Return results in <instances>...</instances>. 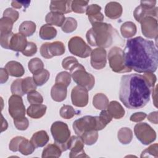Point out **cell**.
Instances as JSON below:
<instances>
[{"label": "cell", "instance_id": "9c48e42d", "mask_svg": "<svg viewBox=\"0 0 158 158\" xmlns=\"http://www.w3.org/2000/svg\"><path fill=\"white\" fill-rule=\"evenodd\" d=\"M70 52L79 57L86 58L90 56L92 49L80 36H73L68 43Z\"/></svg>", "mask_w": 158, "mask_h": 158}, {"label": "cell", "instance_id": "d6986e66", "mask_svg": "<svg viewBox=\"0 0 158 158\" xmlns=\"http://www.w3.org/2000/svg\"><path fill=\"white\" fill-rule=\"evenodd\" d=\"M123 12L121 4L117 2H108L105 7V15L111 19H117L120 17Z\"/></svg>", "mask_w": 158, "mask_h": 158}, {"label": "cell", "instance_id": "681fc988", "mask_svg": "<svg viewBox=\"0 0 158 158\" xmlns=\"http://www.w3.org/2000/svg\"><path fill=\"white\" fill-rule=\"evenodd\" d=\"M3 17L9 18L15 22L19 19V13L12 8H7L3 12Z\"/></svg>", "mask_w": 158, "mask_h": 158}, {"label": "cell", "instance_id": "6da1fadb", "mask_svg": "<svg viewBox=\"0 0 158 158\" xmlns=\"http://www.w3.org/2000/svg\"><path fill=\"white\" fill-rule=\"evenodd\" d=\"M125 64L138 73H153L158 65V52L152 41L141 36L128 39L123 50Z\"/></svg>", "mask_w": 158, "mask_h": 158}, {"label": "cell", "instance_id": "6f0895ef", "mask_svg": "<svg viewBox=\"0 0 158 158\" xmlns=\"http://www.w3.org/2000/svg\"><path fill=\"white\" fill-rule=\"evenodd\" d=\"M88 20L90 22V23H91V25L96 23L102 22V21L104 20V15L101 12H100L96 15L88 17Z\"/></svg>", "mask_w": 158, "mask_h": 158}, {"label": "cell", "instance_id": "e575fe53", "mask_svg": "<svg viewBox=\"0 0 158 158\" xmlns=\"http://www.w3.org/2000/svg\"><path fill=\"white\" fill-rule=\"evenodd\" d=\"M89 3L88 1L83 0H74L72 1V10L75 13L83 14L86 12V9L88 7V4Z\"/></svg>", "mask_w": 158, "mask_h": 158}, {"label": "cell", "instance_id": "f5cc1de1", "mask_svg": "<svg viewBox=\"0 0 158 158\" xmlns=\"http://www.w3.org/2000/svg\"><path fill=\"white\" fill-rule=\"evenodd\" d=\"M99 117L101 119V120L102 122V123L104 124H105L106 125H107L108 123H109L112 119V117L108 112V111L106 109L102 110V111L101 112V113L99 114Z\"/></svg>", "mask_w": 158, "mask_h": 158}, {"label": "cell", "instance_id": "ee69618b", "mask_svg": "<svg viewBox=\"0 0 158 158\" xmlns=\"http://www.w3.org/2000/svg\"><path fill=\"white\" fill-rule=\"evenodd\" d=\"M79 62L77 59L73 56H69L65 57L62 62V66L64 69L72 70L74 67H75Z\"/></svg>", "mask_w": 158, "mask_h": 158}, {"label": "cell", "instance_id": "91938a15", "mask_svg": "<svg viewBox=\"0 0 158 158\" xmlns=\"http://www.w3.org/2000/svg\"><path fill=\"white\" fill-rule=\"evenodd\" d=\"M156 4V1H141L140 5L147 8V9H153Z\"/></svg>", "mask_w": 158, "mask_h": 158}, {"label": "cell", "instance_id": "c3c4849f", "mask_svg": "<svg viewBox=\"0 0 158 158\" xmlns=\"http://www.w3.org/2000/svg\"><path fill=\"white\" fill-rule=\"evenodd\" d=\"M37 52V46L33 42H28L25 49L22 52L23 55L30 57L33 56Z\"/></svg>", "mask_w": 158, "mask_h": 158}, {"label": "cell", "instance_id": "7bdbcfd3", "mask_svg": "<svg viewBox=\"0 0 158 158\" xmlns=\"http://www.w3.org/2000/svg\"><path fill=\"white\" fill-rule=\"evenodd\" d=\"M22 79H17L14 80L10 86V91L12 94L22 96L25 94L22 89Z\"/></svg>", "mask_w": 158, "mask_h": 158}, {"label": "cell", "instance_id": "74e56055", "mask_svg": "<svg viewBox=\"0 0 158 158\" xmlns=\"http://www.w3.org/2000/svg\"><path fill=\"white\" fill-rule=\"evenodd\" d=\"M77 28V22L73 17H67L61 26L62 30L67 33H72Z\"/></svg>", "mask_w": 158, "mask_h": 158}, {"label": "cell", "instance_id": "4316f807", "mask_svg": "<svg viewBox=\"0 0 158 158\" xmlns=\"http://www.w3.org/2000/svg\"><path fill=\"white\" fill-rule=\"evenodd\" d=\"M120 31L123 37L125 38H131L136 33V26L132 22H125L121 25Z\"/></svg>", "mask_w": 158, "mask_h": 158}, {"label": "cell", "instance_id": "d4e9b609", "mask_svg": "<svg viewBox=\"0 0 158 158\" xmlns=\"http://www.w3.org/2000/svg\"><path fill=\"white\" fill-rule=\"evenodd\" d=\"M65 20V17L64 14L54 12H50L48 13L45 17V21L48 24L57 27H61Z\"/></svg>", "mask_w": 158, "mask_h": 158}, {"label": "cell", "instance_id": "7dc6e473", "mask_svg": "<svg viewBox=\"0 0 158 158\" xmlns=\"http://www.w3.org/2000/svg\"><path fill=\"white\" fill-rule=\"evenodd\" d=\"M13 35L14 33L12 32L9 33L0 34V44L3 48L9 49V44Z\"/></svg>", "mask_w": 158, "mask_h": 158}, {"label": "cell", "instance_id": "8d00e7d4", "mask_svg": "<svg viewBox=\"0 0 158 158\" xmlns=\"http://www.w3.org/2000/svg\"><path fill=\"white\" fill-rule=\"evenodd\" d=\"M28 67L30 72L33 74H35L40 72L44 69V64L40 59L35 57L31 59L28 62Z\"/></svg>", "mask_w": 158, "mask_h": 158}, {"label": "cell", "instance_id": "ffe728a7", "mask_svg": "<svg viewBox=\"0 0 158 158\" xmlns=\"http://www.w3.org/2000/svg\"><path fill=\"white\" fill-rule=\"evenodd\" d=\"M67 86L59 83H55L51 90L52 99L56 102H62L67 97Z\"/></svg>", "mask_w": 158, "mask_h": 158}, {"label": "cell", "instance_id": "f1b7e54d", "mask_svg": "<svg viewBox=\"0 0 158 158\" xmlns=\"http://www.w3.org/2000/svg\"><path fill=\"white\" fill-rule=\"evenodd\" d=\"M62 151L56 144H49L43 151L41 157H59L61 156Z\"/></svg>", "mask_w": 158, "mask_h": 158}, {"label": "cell", "instance_id": "5b68a950", "mask_svg": "<svg viewBox=\"0 0 158 158\" xmlns=\"http://www.w3.org/2000/svg\"><path fill=\"white\" fill-rule=\"evenodd\" d=\"M51 132L54 143L60 148L62 151H67L70 138V131L68 125L63 122L56 121L52 124Z\"/></svg>", "mask_w": 158, "mask_h": 158}, {"label": "cell", "instance_id": "7a4b0ae2", "mask_svg": "<svg viewBox=\"0 0 158 158\" xmlns=\"http://www.w3.org/2000/svg\"><path fill=\"white\" fill-rule=\"evenodd\" d=\"M151 89L143 75L137 73L125 75L121 78L119 99L128 109H140L149 101Z\"/></svg>", "mask_w": 158, "mask_h": 158}, {"label": "cell", "instance_id": "60d3db41", "mask_svg": "<svg viewBox=\"0 0 158 158\" xmlns=\"http://www.w3.org/2000/svg\"><path fill=\"white\" fill-rule=\"evenodd\" d=\"M60 115L65 119H70L76 114L75 110L70 105H64L60 109Z\"/></svg>", "mask_w": 158, "mask_h": 158}, {"label": "cell", "instance_id": "11a10c76", "mask_svg": "<svg viewBox=\"0 0 158 158\" xmlns=\"http://www.w3.org/2000/svg\"><path fill=\"white\" fill-rule=\"evenodd\" d=\"M143 75L146 79L147 81L148 82V83L150 85V86L151 87V88H153L155 85V83L156 82V79H157L156 76L153 73H151V72L144 73V74Z\"/></svg>", "mask_w": 158, "mask_h": 158}, {"label": "cell", "instance_id": "f6af8a7d", "mask_svg": "<svg viewBox=\"0 0 158 158\" xmlns=\"http://www.w3.org/2000/svg\"><path fill=\"white\" fill-rule=\"evenodd\" d=\"M27 99L31 104H42L43 102V98L42 95L36 91L28 93L27 94Z\"/></svg>", "mask_w": 158, "mask_h": 158}, {"label": "cell", "instance_id": "ba28073f", "mask_svg": "<svg viewBox=\"0 0 158 158\" xmlns=\"http://www.w3.org/2000/svg\"><path fill=\"white\" fill-rule=\"evenodd\" d=\"M134 133L137 139L143 144L148 145L156 139V133L146 123H139L134 127Z\"/></svg>", "mask_w": 158, "mask_h": 158}, {"label": "cell", "instance_id": "83f0119b", "mask_svg": "<svg viewBox=\"0 0 158 158\" xmlns=\"http://www.w3.org/2000/svg\"><path fill=\"white\" fill-rule=\"evenodd\" d=\"M109 103V99L103 93H97L93 97V105L98 110L106 109Z\"/></svg>", "mask_w": 158, "mask_h": 158}, {"label": "cell", "instance_id": "db71d44e", "mask_svg": "<svg viewBox=\"0 0 158 158\" xmlns=\"http://www.w3.org/2000/svg\"><path fill=\"white\" fill-rule=\"evenodd\" d=\"M146 117H147V115L146 113L143 112H138L132 114L130 116V120L134 122H139L144 120Z\"/></svg>", "mask_w": 158, "mask_h": 158}, {"label": "cell", "instance_id": "6125c7cd", "mask_svg": "<svg viewBox=\"0 0 158 158\" xmlns=\"http://www.w3.org/2000/svg\"><path fill=\"white\" fill-rule=\"evenodd\" d=\"M1 118H2V125H1V132L4 131V130H6L7 128L8 127V124L7 122L6 121V120H5L2 116V115H1Z\"/></svg>", "mask_w": 158, "mask_h": 158}, {"label": "cell", "instance_id": "603a6c76", "mask_svg": "<svg viewBox=\"0 0 158 158\" xmlns=\"http://www.w3.org/2000/svg\"><path fill=\"white\" fill-rule=\"evenodd\" d=\"M107 111L115 119H120L125 115V110L122 106L116 101L110 102L107 106Z\"/></svg>", "mask_w": 158, "mask_h": 158}, {"label": "cell", "instance_id": "3957f363", "mask_svg": "<svg viewBox=\"0 0 158 158\" xmlns=\"http://www.w3.org/2000/svg\"><path fill=\"white\" fill-rule=\"evenodd\" d=\"M115 33L117 32L110 24L99 22L92 25V28L86 32V38L91 46L106 48L114 43Z\"/></svg>", "mask_w": 158, "mask_h": 158}, {"label": "cell", "instance_id": "f907efd6", "mask_svg": "<svg viewBox=\"0 0 158 158\" xmlns=\"http://www.w3.org/2000/svg\"><path fill=\"white\" fill-rule=\"evenodd\" d=\"M101 7L96 4H91L88 6L86 10V14L88 15V17L94 16L99 13L101 12Z\"/></svg>", "mask_w": 158, "mask_h": 158}, {"label": "cell", "instance_id": "277c9868", "mask_svg": "<svg viewBox=\"0 0 158 158\" xmlns=\"http://www.w3.org/2000/svg\"><path fill=\"white\" fill-rule=\"evenodd\" d=\"M106 126L99 116L85 115L76 120L73 123V129L76 135L80 137L85 132L93 130H101Z\"/></svg>", "mask_w": 158, "mask_h": 158}, {"label": "cell", "instance_id": "9a60e30c", "mask_svg": "<svg viewBox=\"0 0 158 158\" xmlns=\"http://www.w3.org/2000/svg\"><path fill=\"white\" fill-rule=\"evenodd\" d=\"M91 65L93 68L96 70L103 69L106 64V51L104 48H97L91 51Z\"/></svg>", "mask_w": 158, "mask_h": 158}, {"label": "cell", "instance_id": "680465c9", "mask_svg": "<svg viewBox=\"0 0 158 158\" xmlns=\"http://www.w3.org/2000/svg\"><path fill=\"white\" fill-rule=\"evenodd\" d=\"M9 73L6 70V69L1 68L0 69V83L3 84L6 83L9 78Z\"/></svg>", "mask_w": 158, "mask_h": 158}, {"label": "cell", "instance_id": "e0dca14e", "mask_svg": "<svg viewBox=\"0 0 158 158\" xmlns=\"http://www.w3.org/2000/svg\"><path fill=\"white\" fill-rule=\"evenodd\" d=\"M157 7L153 9H147L141 5L136 7L133 12V15L135 20L139 22L146 17L151 16L154 18L157 17Z\"/></svg>", "mask_w": 158, "mask_h": 158}, {"label": "cell", "instance_id": "52a82bcc", "mask_svg": "<svg viewBox=\"0 0 158 158\" xmlns=\"http://www.w3.org/2000/svg\"><path fill=\"white\" fill-rule=\"evenodd\" d=\"M71 76L73 81L79 86L91 90L95 83V79L93 75L88 73L85 67L80 63L70 70Z\"/></svg>", "mask_w": 158, "mask_h": 158}, {"label": "cell", "instance_id": "484cf974", "mask_svg": "<svg viewBox=\"0 0 158 158\" xmlns=\"http://www.w3.org/2000/svg\"><path fill=\"white\" fill-rule=\"evenodd\" d=\"M39 35L42 40H52L57 35V30L52 25L49 24H44L40 28Z\"/></svg>", "mask_w": 158, "mask_h": 158}, {"label": "cell", "instance_id": "4dcf8cb0", "mask_svg": "<svg viewBox=\"0 0 158 158\" xmlns=\"http://www.w3.org/2000/svg\"><path fill=\"white\" fill-rule=\"evenodd\" d=\"M117 137L122 144H128L131 143L133 138L132 130L128 127H123L118 130Z\"/></svg>", "mask_w": 158, "mask_h": 158}, {"label": "cell", "instance_id": "d6a6232c", "mask_svg": "<svg viewBox=\"0 0 158 158\" xmlns=\"http://www.w3.org/2000/svg\"><path fill=\"white\" fill-rule=\"evenodd\" d=\"M50 77V73L49 71L46 69H43L40 72L33 74V78L37 86H41L45 84L49 80Z\"/></svg>", "mask_w": 158, "mask_h": 158}, {"label": "cell", "instance_id": "7402d4cb", "mask_svg": "<svg viewBox=\"0 0 158 158\" xmlns=\"http://www.w3.org/2000/svg\"><path fill=\"white\" fill-rule=\"evenodd\" d=\"M49 138L47 132L44 130H40L33 135L30 141L37 148L44 146L49 141Z\"/></svg>", "mask_w": 158, "mask_h": 158}, {"label": "cell", "instance_id": "816d5d0a", "mask_svg": "<svg viewBox=\"0 0 158 158\" xmlns=\"http://www.w3.org/2000/svg\"><path fill=\"white\" fill-rule=\"evenodd\" d=\"M24 137L22 136H16L13 138L9 143V149L12 152L19 151V146L21 141L23 139Z\"/></svg>", "mask_w": 158, "mask_h": 158}, {"label": "cell", "instance_id": "44dd1931", "mask_svg": "<svg viewBox=\"0 0 158 158\" xmlns=\"http://www.w3.org/2000/svg\"><path fill=\"white\" fill-rule=\"evenodd\" d=\"M5 69L10 76L15 77H21L25 73V69L22 65L14 60L8 62L5 65Z\"/></svg>", "mask_w": 158, "mask_h": 158}, {"label": "cell", "instance_id": "7c38bea8", "mask_svg": "<svg viewBox=\"0 0 158 158\" xmlns=\"http://www.w3.org/2000/svg\"><path fill=\"white\" fill-rule=\"evenodd\" d=\"M141 31L143 35L149 39L157 40L158 36L157 19L153 17H144L141 22Z\"/></svg>", "mask_w": 158, "mask_h": 158}, {"label": "cell", "instance_id": "cb8c5ba5", "mask_svg": "<svg viewBox=\"0 0 158 158\" xmlns=\"http://www.w3.org/2000/svg\"><path fill=\"white\" fill-rule=\"evenodd\" d=\"M46 109V106L44 104H31L27 109V114L30 117L37 119L45 114Z\"/></svg>", "mask_w": 158, "mask_h": 158}, {"label": "cell", "instance_id": "ac0fdd59", "mask_svg": "<svg viewBox=\"0 0 158 158\" xmlns=\"http://www.w3.org/2000/svg\"><path fill=\"white\" fill-rule=\"evenodd\" d=\"M72 1H51L49 6L51 12L60 14H67L71 12Z\"/></svg>", "mask_w": 158, "mask_h": 158}, {"label": "cell", "instance_id": "4fadbf2b", "mask_svg": "<svg viewBox=\"0 0 158 158\" xmlns=\"http://www.w3.org/2000/svg\"><path fill=\"white\" fill-rule=\"evenodd\" d=\"M84 143L81 138L78 136H72L70 137L68 149L70 150L69 157H88L84 151Z\"/></svg>", "mask_w": 158, "mask_h": 158}, {"label": "cell", "instance_id": "b9f144b4", "mask_svg": "<svg viewBox=\"0 0 158 158\" xmlns=\"http://www.w3.org/2000/svg\"><path fill=\"white\" fill-rule=\"evenodd\" d=\"M158 144L157 143L154 144L144 149L141 154V157H154L156 158L158 157Z\"/></svg>", "mask_w": 158, "mask_h": 158}, {"label": "cell", "instance_id": "8fae6325", "mask_svg": "<svg viewBox=\"0 0 158 158\" xmlns=\"http://www.w3.org/2000/svg\"><path fill=\"white\" fill-rule=\"evenodd\" d=\"M9 113L14 119L25 117V107L22 96L12 94L9 99Z\"/></svg>", "mask_w": 158, "mask_h": 158}, {"label": "cell", "instance_id": "ab89813d", "mask_svg": "<svg viewBox=\"0 0 158 158\" xmlns=\"http://www.w3.org/2000/svg\"><path fill=\"white\" fill-rule=\"evenodd\" d=\"M71 74L67 72L64 71L59 73L55 80V83H59L69 86L71 82Z\"/></svg>", "mask_w": 158, "mask_h": 158}, {"label": "cell", "instance_id": "d590c367", "mask_svg": "<svg viewBox=\"0 0 158 158\" xmlns=\"http://www.w3.org/2000/svg\"><path fill=\"white\" fill-rule=\"evenodd\" d=\"M22 89L25 94H28L31 92L36 91L37 85L33 80V77H27L22 79Z\"/></svg>", "mask_w": 158, "mask_h": 158}, {"label": "cell", "instance_id": "836d02e7", "mask_svg": "<svg viewBox=\"0 0 158 158\" xmlns=\"http://www.w3.org/2000/svg\"><path fill=\"white\" fill-rule=\"evenodd\" d=\"M80 138L83 140L84 144L91 146L96 143L97 141L98 138V133L97 130H91L83 133Z\"/></svg>", "mask_w": 158, "mask_h": 158}, {"label": "cell", "instance_id": "5bb4252c", "mask_svg": "<svg viewBox=\"0 0 158 158\" xmlns=\"http://www.w3.org/2000/svg\"><path fill=\"white\" fill-rule=\"evenodd\" d=\"M88 89L79 85L74 86L71 92L72 104L78 107H85L88 102Z\"/></svg>", "mask_w": 158, "mask_h": 158}, {"label": "cell", "instance_id": "1f68e13d", "mask_svg": "<svg viewBox=\"0 0 158 158\" xmlns=\"http://www.w3.org/2000/svg\"><path fill=\"white\" fill-rule=\"evenodd\" d=\"M35 148H36L30 141L26 139L25 138H23L19 144V151L22 154L27 156L32 154L34 152Z\"/></svg>", "mask_w": 158, "mask_h": 158}, {"label": "cell", "instance_id": "2e32d148", "mask_svg": "<svg viewBox=\"0 0 158 158\" xmlns=\"http://www.w3.org/2000/svg\"><path fill=\"white\" fill-rule=\"evenodd\" d=\"M27 43L26 36L20 33H14L10 40L9 49L16 52H22L26 48Z\"/></svg>", "mask_w": 158, "mask_h": 158}, {"label": "cell", "instance_id": "94428289", "mask_svg": "<svg viewBox=\"0 0 158 158\" xmlns=\"http://www.w3.org/2000/svg\"><path fill=\"white\" fill-rule=\"evenodd\" d=\"M157 111L151 112L148 115V120L154 124H157Z\"/></svg>", "mask_w": 158, "mask_h": 158}, {"label": "cell", "instance_id": "bcb514c9", "mask_svg": "<svg viewBox=\"0 0 158 158\" xmlns=\"http://www.w3.org/2000/svg\"><path fill=\"white\" fill-rule=\"evenodd\" d=\"M14 123L15 128L19 130H25L29 126L28 120L25 117L21 118L14 119Z\"/></svg>", "mask_w": 158, "mask_h": 158}, {"label": "cell", "instance_id": "f546056e", "mask_svg": "<svg viewBox=\"0 0 158 158\" xmlns=\"http://www.w3.org/2000/svg\"><path fill=\"white\" fill-rule=\"evenodd\" d=\"M36 24L32 21L26 20L23 22L19 27V33L25 36H32L36 31Z\"/></svg>", "mask_w": 158, "mask_h": 158}, {"label": "cell", "instance_id": "9f6ffc18", "mask_svg": "<svg viewBox=\"0 0 158 158\" xmlns=\"http://www.w3.org/2000/svg\"><path fill=\"white\" fill-rule=\"evenodd\" d=\"M30 4V1H12L11 2V6L15 9H20L22 6H23L25 9L28 7Z\"/></svg>", "mask_w": 158, "mask_h": 158}, {"label": "cell", "instance_id": "8992f818", "mask_svg": "<svg viewBox=\"0 0 158 158\" xmlns=\"http://www.w3.org/2000/svg\"><path fill=\"white\" fill-rule=\"evenodd\" d=\"M107 57L109 66L113 72L116 73H127L131 71V69L125 64L123 52L120 48L114 46L111 48Z\"/></svg>", "mask_w": 158, "mask_h": 158}, {"label": "cell", "instance_id": "f35d334b", "mask_svg": "<svg viewBox=\"0 0 158 158\" xmlns=\"http://www.w3.org/2000/svg\"><path fill=\"white\" fill-rule=\"evenodd\" d=\"M14 23L9 18L2 17L0 19V34L11 33Z\"/></svg>", "mask_w": 158, "mask_h": 158}, {"label": "cell", "instance_id": "30bf717a", "mask_svg": "<svg viewBox=\"0 0 158 158\" xmlns=\"http://www.w3.org/2000/svg\"><path fill=\"white\" fill-rule=\"evenodd\" d=\"M65 48L61 41L43 43L40 48V54L45 59H51L54 56H62L64 54Z\"/></svg>", "mask_w": 158, "mask_h": 158}]
</instances>
